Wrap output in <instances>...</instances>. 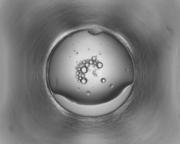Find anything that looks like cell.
<instances>
[{"mask_svg": "<svg viewBox=\"0 0 180 144\" xmlns=\"http://www.w3.org/2000/svg\"><path fill=\"white\" fill-rule=\"evenodd\" d=\"M89 32L93 35L99 34L102 31L101 29L97 28V27H91L88 29Z\"/></svg>", "mask_w": 180, "mask_h": 144, "instance_id": "6da1fadb", "label": "cell"}]
</instances>
